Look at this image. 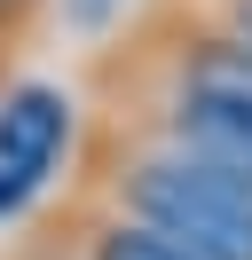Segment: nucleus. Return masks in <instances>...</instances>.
<instances>
[{
	"instance_id": "f257e3e1",
	"label": "nucleus",
	"mask_w": 252,
	"mask_h": 260,
	"mask_svg": "<svg viewBox=\"0 0 252 260\" xmlns=\"http://www.w3.org/2000/svg\"><path fill=\"white\" fill-rule=\"evenodd\" d=\"M79 166H87L79 197L173 237L189 260H252V189H236V181L205 174L158 142H134L118 126H94Z\"/></svg>"
},
{
	"instance_id": "f03ea898",
	"label": "nucleus",
	"mask_w": 252,
	"mask_h": 260,
	"mask_svg": "<svg viewBox=\"0 0 252 260\" xmlns=\"http://www.w3.org/2000/svg\"><path fill=\"white\" fill-rule=\"evenodd\" d=\"M103 87H158V95L220 103V111H252V48L213 24H189L173 8H150L134 24L118 63H94Z\"/></svg>"
},
{
	"instance_id": "7ed1b4c3",
	"label": "nucleus",
	"mask_w": 252,
	"mask_h": 260,
	"mask_svg": "<svg viewBox=\"0 0 252 260\" xmlns=\"http://www.w3.org/2000/svg\"><path fill=\"white\" fill-rule=\"evenodd\" d=\"M63 150H71V95L47 87V79L0 87V174L40 197L47 174L63 166Z\"/></svg>"
},
{
	"instance_id": "20e7f679",
	"label": "nucleus",
	"mask_w": 252,
	"mask_h": 260,
	"mask_svg": "<svg viewBox=\"0 0 252 260\" xmlns=\"http://www.w3.org/2000/svg\"><path fill=\"white\" fill-rule=\"evenodd\" d=\"M47 244H55L63 260H189L173 237H158V229L126 221V213L94 205V197H71V205L55 213V221L40 229Z\"/></svg>"
},
{
	"instance_id": "39448f33",
	"label": "nucleus",
	"mask_w": 252,
	"mask_h": 260,
	"mask_svg": "<svg viewBox=\"0 0 252 260\" xmlns=\"http://www.w3.org/2000/svg\"><path fill=\"white\" fill-rule=\"evenodd\" d=\"M158 8H173L189 24H213V32H229V40L252 48V0H158Z\"/></svg>"
},
{
	"instance_id": "423d86ee",
	"label": "nucleus",
	"mask_w": 252,
	"mask_h": 260,
	"mask_svg": "<svg viewBox=\"0 0 252 260\" xmlns=\"http://www.w3.org/2000/svg\"><path fill=\"white\" fill-rule=\"evenodd\" d=\"M24 260H55V252H47V237H40V244H24Z\"/></svg>"
},
{
	"instance_id": "0eeeda50",
	"label": "nucleus",
	"mask_w": 252,
	"mask_h": 260,
	"mask_svg": "<svg viewBox=\"0 0 252 260\" xmlns=\"http://www.w3.org/2000/svg\"><path fill=\"white\" fill-rule=\"evenodd\" d=\"M47 252H55V244H47ZM55 260H63V252H55Z\"/></svg>"
}]
</instances>
